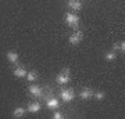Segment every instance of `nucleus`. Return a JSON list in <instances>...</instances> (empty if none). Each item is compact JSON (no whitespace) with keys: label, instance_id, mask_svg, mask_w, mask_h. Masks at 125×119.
I'll use <instances>...</instances> for the list:
<instances>
[{"label":"nucleus","instance_id":"f257e3e1","mask_svg":"<svg viewBox=\"0 0 125 119\" xmlns=\"http://www.w3.org/2000/svg\"><path fill=\"white\" fill-rule=\"evenodd\" d=\"M64 19H65L68 27L74 28V29H78V25H79V17H78V14L67 13L65 15H64Z\"/></svg>","mask_w":125,"mask_h":119},{"label":"nucleus","instance_id":"f03ea898","mask_svg":"<svg viewBox=\"0 0 125 119\" xmlns=\"http://www.w3.org/2000/svg\"><path fill=\"white\" fill-rule=\"evenodd\" d=\"M28 92H29V94L33 98H45V96H46L45 93H43L42 86H39V84H31L28 87Z\"/></svg>","mask_w":125,"mask_h":119},{"label":"nucleus","instance_id":"7ed1b4c3","mask_svg":"<svg viewBox=\"0 0 125 119\" xmlns=\"http://www.w3.org/2000/svg\"><path fill=\"white\" fill-rule=\"evenodd\" d=\"M45 100H46V107L47 108H50V110H53V111L60 108V100L57 97H54L52 94H46Z\"/></svg>","mask_w":125,"mask_h":119},{"label":"nucleus","instance_id":"20e7f679","mask_svg":"<svg viewBox=\"0 0 125 119\" xmlns=\"http://www.w3.org/2000/svg\"><path fill=\"white\" fill-rule=\"evenodd\" d=\"M70 69L68 68H64V69L58 73L57 76H56V82H57L58 84H67L68 82H70Z\"/></svg>","mask_w":125,"mask_h":119},{"label":"nucleus","instance_id":"39448f33","mask_svg":"<svg viewBox=\"0 0 125 119\" xmlns=\"http://www.w3.org/2000/svg\"><path fill=\"white\" fill-rule=\"evenodd\" d=\"M60 98L64 102H71L75 98V93H74L72 89H62L61 92H60Z\"/></svg>","mask_w":125,"mask_h":119},{"label":"nucleus","instance_id":"423d86ee","mask_svg":"<svg viewBox=\"0 0 125 119\" xmlns=\"http://www.w3.org/2000/svg\"><path fill=\"white\" fill-rule=\"evenodd\" d=\"M82 37H83V33H82V31H79V29H75V32H74V33L70 36V37H68V42H70V44H72V46H76V44L81 43Z\"/></svg>","mask_w":125,"mask_h":119},{"label":"nucleus","instance_id":"0eeeda50","mask_svg":"<svg viewBox=\"0 0 125 119\" xmlns=\"http://www.w3.org/2000/svg\"><path fill=\"white\" fill-rule=\"evenodd\" d=\"M79 97L82 98V100H89V98H92L93 97V89L83 87L82 90H81V93H79Z\"/></svg>","mask_w":125,"mask_h":119},{"label":"nucleus","instance_id":"6e6552de","mask_svg":"<svg viewBox=\"0 0 125 119\" xmlns=\"http://www.w3.org/2000/svg\"><path fill=\"white\" fill-rule=\"evenodd\" d=\"M40 108H42L40 102L32 101V102H29V104H28L27 111H28V112H32V114H36V112H39V111H40Z\"/></svg>","mask_w":125,"mask_h":119},{"label":"nucleus","instance_id":"1a4fd4ad","mask_svg":"<svg viewBox=\"0 0 125 119\" xmlns=\"http://www.w3.org/2000/svg\"><path fill=\"white\" fill-rule=\"evenodd\" d=\"M27 72L28 71L25 69V66L18 65L17 64L15 69H14V76H17V78H25V76H27Z\"/></svg>","mask_w":125,"mask_h":119},{"label":"nucleus","instance_id":"9d476101","mask_svg":"<svg viewBox=\"0 0 125 119\" xmlns=\"http://www.w3.org/2000/svg\"><path fill=\"white\" fill-rule=\"evenodd\" d=\"M68 7H70L72 11H81L82 3H81V0H70V1H68Z\"/></svg>","mask_w":125,"mask_h":119},{"label":"nucleus","instance_id":"9b49d317","mask_svg":"<svg viewBox=\"0 0 125 119\" xmlns=\"http://www.w3.org/2000/svg\"><path fill=\"white\" fill-rule=\"evenodd\" d=\"M6 57H7V61L10 64H18V58H20L18 53H15V51H9Z\"/></svg>","mask_w":125,"mask_h":119},{"label":"nucleus","instance_id":"f8f14e48","mask_svg":"<svg viewBox=\"0 0 125 119\" xmlns=\"http://www.w3.org/2000/svg\"><path fill=\"white\" fill-rule=\"evenodd\" d=\"M113 51H121L124 54L125 53V42H115L113 44Z\"/></svg>","mask_w":125,"mask_h":119},{"label":"nucleus","instance_id":"ddd939ff","mask_svg":"<svg viewBox=\"0 0 125 119\" xmlns=\"http://www.w3.org/2000/svg\"><path fill=\"white\" fill-rule=\"evenodd\" d=\"M25 112H27V110H25L24 107H17V108L13 111V115L15 118H22L24 115H25Z\"/></svg>","mask_w":125,"mask_h":119},{"label":"nucleus","instance_id":"4468645a","mask_svg":"<svg viewBox=\"0 0 125 119\" xmlns=\"http://www.w3.org/2000/svg\"><path fill=\"white\" fill-rule=\"evenodd\" d=\"M38 72H36V71H29V72H27V76H25V78H27V80L28 82H35V80H38Z\"/></svg>","mask_w":125,"mask_h":119},{"label":"nucleus","instance_id":"2eb2a0df","mask_svg":"<svg viewBox=\"0 0 125 119\" xmlns=\"http://www.w3.org/2000/svg\"><path fill=\"white\" fill-rule=\"evenodd\" d=\"M104 60H106V61H115L117 53L115 51H106V53H104Z\"/></svg>","mask_w":125,"mask_h":119},{"label":"nucleus","instance_id":"dca6fc26","mask_svg":"<svg viewBox=\"0 0 125 119\" xmlns=\"http://www.w3.org/2000/svg\"><path fill=\"white\" fill-rule=\"evenodd\" d=\"M93 97L97 100V101H102V100H104V97H106V94L103 92H93Z\"/></svg>","mask_w":125,"mask_h":119},{"label":"nucleus","instance_id":"f3484780","mask_svg":"<svg viewBox=\"0 0 125 119\" xmlns=\"http://www.w3.org/2000/svg\"><path fill=\"white\" fill-rule=\"evenodd\" d=\"M64 115H62V112H60V111H57V110H54V112H53V119H61Z\"/></svg>","mask_w":125,"mask_h":119}]
</instances>
